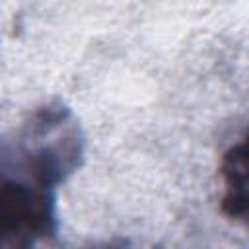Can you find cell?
<instances>
[{"mask_svg":"<svg viewBox=\"0 0 249 249\" xmlns=\"http://www.w3.org/2000/svg\"><path fill=\"white\" fill-rule=\"evenodd\" d=\"M56 233V189L0 156V247H31Z\"/></svg>","mask_w":249,"mask_h":249,"instance_id":"1","label":"cell"},{"mask_svg":"<svg viewBox=\"0 0 249 249\" xmlns=\"http://www.w3.org/2000/svg\"><path fill=\"white\" fill-rule=\"evenodd\" d=\"M245 140L231 144L220 163L222 175V212L230 220L247 222V150Z\"/></svg>","mask_w":249,"mask_h":249,"instance_id":"2","label":"cell"}]
</instances>
